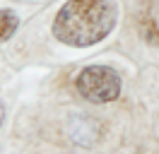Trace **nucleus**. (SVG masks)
<instances>
[{"mask_svg":"<svg viewBox=\"0 0 159 154\" xmlns=\"http://www.w3.org/2000/svg\"><path fill=\"white\" fill-rule=\"evenodd\" d=\"M116 0H68L56 12L51 34L70 48H89L101 43L118 24Z\"/></svg>","mask_w":159,"mask_h":154,"instance_id":"nucleus-1","label":"nucleus"},{"mask_svg":"<svg viewBox=\"0 0 159 154\" xmlns=\"http://www.w3.org/2000/svg\"><path fill=\"white\" fill-rule=\"evenodd\" d=\"M75 89L82 99H87L92 104H111L123 92V79H120V72L116 67L94 63V65H87L77 72Z\"/></svg>","mask_w":159,"mask_h":154,"instance_id":"nucleus-2","label":"nucleus"},{"mask_svg":"<svg viewBox=\"0 0 159 154\" xmlns=\"http://www.w3.org/2000/svg\"><path fill=\"white\" fill-rule=\"evenodd\" d=\"M140 34L149 46H159V17L149 10L140 15Z\"/></svg>","mask_w":159,"mask_h":154,"instance_id":"nucleus-3","label":"nucleus"},{"mask_svg":"<svg viewBox=\"0 0 159 154\" xmlns=\"http://www.w3.org/2000/svg\"><path fill=\"white\" fill-rule=\"evenodd\" d=\"M20 27V17L15 10H0V41H7L15 36V31Z\"/></svg>","mask_w":159,"mask_h":154,"instance_id":"nucleus-4","label":"nucleus"},{"mask_svg":"<svg viewBox=\"0 0 159 154\" xmlns=\"http://www.w3.org/2000/svg\"><path fill=\"white\" fill-rule=\"evenodd\" d=\"M2 123H5V104L0 101V128H2Z\"/></svg>","mask_w":159,"mask_h":154,"instance_id":"nucleus-5","label":"nucleus"}]
</instances>
